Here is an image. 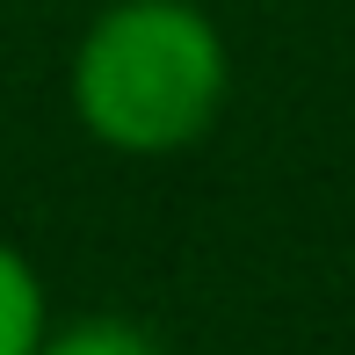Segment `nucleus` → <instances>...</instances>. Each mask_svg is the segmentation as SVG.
I'll list each match as a JSON object with an SVG mask.
<instances>
[{"mask_svg": "<svg viewBox=\"0 0 355 355\" xmlns=\"http://www.w3.org/2000/svg\"><path fill=\"white\" fill-rule=\"evenodd\" d=\"M73 102L116 153H182L225 102V44L189 0H116L73 58Z\"/></svg>", "mask_w": 355, "mask_h": 355, "instance_id": "1", "label": "nucleus"}, {"mask_svg": "<svg viewBox=\"0 0 355 355\" xmlns=\"http://www.w3.org/2000/svg\"><path fill=\"white\" fill-rule=\"evenodd\" d=\"M37 355H159L153 334L131 327V319H80L58 341H37Z\"/></svg>", "mask_w": 355, "mask_h": 355, "instance_id": "3", "label": "nucleus"}, {"mask_svg": "<svg viewBox=\"0 0 355 355\" xmlns=\"http://www.w3.org/2000/svg\"><path fill=\"white\" fill-rule=\"evenodd\" d=\"M37 341H44V290L29 261L0 239V355H37Z\"/></svg>", "mask_w": 355, "mask_h": 355, "instance_id": "2", "label": "nucleus"}]
</instances>
